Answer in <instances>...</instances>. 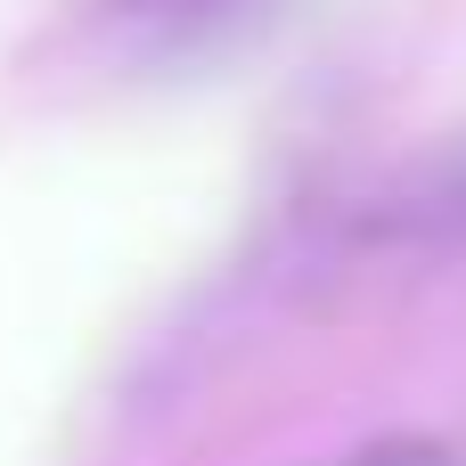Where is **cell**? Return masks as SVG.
<instances>
[{
	"label": "cell",
	"mask_w": 466,
	"mask_h": 466,
	"mask_svg": "<svg viewBox=\"0 0 466 466\" xmlns=\"http://www.w3.org/2000/svg\"><path fill=\"white\" fill-rule=\"evenodd\" d=\"M344 466H451V451L418 442V434H393V442H369L360 459H344Z\"/></svg>",
	"instance_id": "2"
},
{
	"label": "cell",
	"mask_w": 466,
	"mask_h": 466,
	"mask_svg": "<svg viewBox=\"0 0 466 466\" xmlns=\"http://www.w3.org/2000/svg\"><path fill=\"white\" fill-rule=\"evenodd\" d=\"M262 16H270V0H90V25L123 57H139V66H172V57L229 49Z\"/></svg>",
	"instance_id": "1"
},
{
	"label": "cell",
	"mask_w": 466,
	"mask_h": 466,
	"mask_svg": "<svg viewBox=\"0 0 466 466\" xmlns=\"http://www.w3.org/2000/svg\"><path fill=\"white\" fill-rule=\"evenodd\" d=\"M426 221H451V229H466V164H451V172L426 188Z\"/></svg>",
	"instance_id": "3"
}]
</instances>
